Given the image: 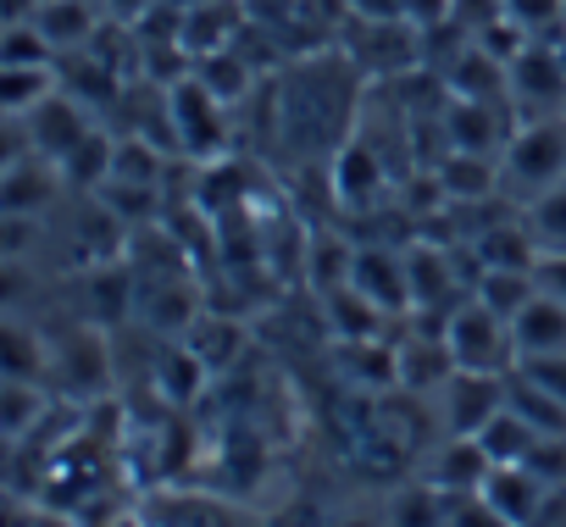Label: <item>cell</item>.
I'll return each instance as SVG.
<instances>
[{
  "label": "cell",
  "instance_id": "cell-28",
  "mask_svg": "<svg viewBox=\"0 0 566 527\" xmlns=\"http://www.w3.org/2000/svg\"><path fill=\"white\" fill-rule=\"evenodd\" d=\"M389 527H450V494L433 483H411L389 499Z\"/></svg>",
  "mask_w": 566,
  "mask_h": 527
},
{
  "label": "cell",
  "instance_id": "cell-27",
  "mask_svg": "<svg viewBox=\"0 0 566 527\" xmlns=\"http://www.w3.org/2000/svg\"><path fill=\"white\" fill-rule=\"evenodd\" d=\"M538 439H544V433H533V428H527L511 405H505V411H500L483 433H478V444H483V455H489L494 466H522V461L533 455V444H538Z\"/></svg>",
  "mask_w": 566,
  "mask_h": 527
},
{
  "label": "cell",
  "instance_id": "cell-23",
  "mask_svg": "<svg viewBox=\"0 0 566 527\" xmlns=\"http://www.w3.org/2000/svg\"><path fill=\"white\" fill-rule=\"evenodd\" d=\"M56 89H62L56 67H0V112H7V117H29Z\"/></svg>",
  "mask_w": 566,
  "mask_h": 527
},
{
  "label": "cell",
  "instance_id": "cell-4",
  "mask_svg": "<svg viewBox=\"0 0 566 527\" xmlns=\"http://www.w3.org/2000/svg\"><path fill=\"white\" fill-rule=\"evenodd\" d=\"M505 78H511V106H516L522 123L566 112V56H560L555 40H527L505 62Z\"/></svg>",
  "mask_w": 566,
  "mask_h": 527
},
{
  "label": "cell",
  "instance_id": "cell-3",
  "mask_svg": "<svg viewBox=\"0 0 566 527\" xmlns=\"http://www.w3.org/2000/svg\"><path fill=\"white\" fill-rule=\"evenodd\" d=\"M444 345H450L455 367H472V372H511V367H516L511 323H505L500 312H489L478 295H467V301L444 317Z\"/></svg>",
  "mask_w": 566,
  "mask_h": 527
},
{
  "label": "cell",
  "instance_id": "cell-21",
  "mask_svg": "<svg viewBox=\"0 0 566 527\" xmlns=\"http://www.w3.org/2000/svg\"><path fill=\"white\" fill-rule=\"evenodd\" d=\"M184 345L200 356L206 372H222V367H233V356L244 350V328H239V323H222L217 312H200V317L189 323Z\"/></svg>",
  "mask_w": 566,
  "mask_h": 527
},
{
  "label": "cell",
  "instance_id": "cell-36",
  "mask_svg": "<svg viewBox=\"0 0 566 527\" xmlns=\"http://www.w3.org/2000/svg\"><path fill=\"white\" fill-rule=\"evenodd\" d=\"M533 383H544L555 400H566V350L560 356H533V361H516Z\"/></svg>",
  "mask_w": 566,
  "mask_h": 527
},
{
  "label": "cell",
  "instance_id": "cell-17",
  "mask_svg": "<svg viewBox=\"0 0 566 527\" xmlns=\"http://www.w3.org/2000/svg\"><path fill=\"white\" fill-rule=\"evenodd\" d=\"M489 472H494V461L483 455V444H478V439H450V444L433 455L428 483H433V488H444L450 499H461V494H478Z\"/></svg>",
  "mask_w": 566,
  "mask_h": 527
},
{
  "label": "cell",
  "instance_id": "cell-13",
  "mask_svg": "<svg viewBox=\"0 0 566 527\" xmlns=\"http://www.w3.org/2000/svg\"><path fill=\"white\" fill-rule=\"evenodd\" d=\"M455 372V356L444 345V328L422 323L411 339H400V389L411 394H439Z\"/></svg>",
  "mask_w": 566,
  "mask_h": 527
},
{
  "label": "cell",
  "instance_id": "cell-35",
  "mask_svg": "<svg viewBox=\"0 0 566 527\" xmlns=\"http://www.w3.org/2000/svg\"><path fill=\"white\" fill-rule=\"evenodd\" d=\"M533 284H538V295L566 306V250H538L533 255Z\"/></svg>",
  "mask_w": 566,
  "mask_h": 527
},
{
  "label": "cell",
  "instance_id": "cell-8",
  "mask_svg": "<svg viewBox=\"0 0 566 527\" xmlns=\"http://www.w3.org/2000/svg\"><path fill=\"white\" fill-rule=\"evenodd\" d=\"M95 128H101V123L90 117V106H84L73 89H56L51 101H40V106L23 117L29 145H34L40 156H51L56 167H62V161H67V156H73V150H78V145L95 134Z\"/></svg>",
  "mask_w": 566,
  "mask_h": 527
},
{
  "label": "cell",
  "instance_id": "cell-7",
  "mask_svg": "<svg viewBox=\"0 0 566 527\" xmlns=\"http://www.w3.org/2000/svg\"><path fill=\"white\" fill-rule=\"evenodd\" d=\"M350 284L378 301L389 317H411V273H406V250L389 244V239H361L356 244V267H350Z\"/></svg>",
  "mask_w": 566,
  "mask_h": 527
},
{
  "label": "cell",
  "instance_id": "cell-20",
  "mask_svg": "<svg viewBox=\"0 0 566 527\" xmlns=\"http://www.w3.org/2000/svg\"><path fill=\"white\" fill-rule=\"evenodd\" d=\"M339 372L356 389H400V345H389V339L339 345Z\"/></svg>",
  "mask_w": 566,
  "mask_h": 527
},
{
  "label": "cell",
  "instance_id": "cell-39",
  "mask_svg": "<svg viewBox=\"0 0 566 527\" xmlns=\"http://www.w3.org/2000/svg\"><path fill=\"white\" fill-rule=\"evenodd\" d=\"M323 527H389V521H378V516H367V510H345V516H328Z\"/></svg>",
  "mask_w": 566,
  "mask_h": 527
},
{
  "label": "cell",
  "instance_id": "cell-5",
  "mask_svg": "<svg viewBox=\"0 0 566 527\" xmlns=\"http://www.w3.org/2000/svg\"><path fill=\"white\" fill-rule=\"evenodd\" d=\"M500 411H505V372L455 367L450 383L439 389V417H444V433L450 439H478Z\"/></svg>",
  "mask_w": 566,
  "mask_h": 527
},
{
  "label": "cell",
  "instance_id": "cell-2",
  "mask_svg": "<svg viewBox=\"0 0 566 527\" xmlns=\"http://www.w3.org/2000/svg\"><path fill=\"white\" fill-rule=\"evenodd\" d=\"M167 112H172V145L189 161H222L228 156V101H217L195 73L167 84Z\"/></svg>",
  "mask_w": 566,
  "mask_h": 527
},
{
  "label": "cell",
  "instance_id": "cell-31",
  "mask_svg": "<svg viewBox=\"0 0 566 527\" xmlns=\"http://www.w3.org/2000/svg\"><path fill=\"white\" fill-rule=\"evenodd\" d=\"M112 156H117V134H106V128H95L67 161H62V178L67 183H78V189H101L106 178H112Z\"/></svg>",
  "mask_w": 566,
  "mask_h": 527
},
{
  "label": "cell",
  "instance_id": "cell-40",
  "mask_svg": "<svg viewBox=\"0 0 566 527\" xmlns=\"http://www.w3.org/2000/svg\"><path fill=\"white\" fill-rule=\"evenodd\" d=\"M555 45H560V56H566V29H560V34H555Z\"/></svg>",
  "mask_w": 566,
  "mask_h": 527
},
{
  "label": "cell",
  "instance_id": "cell-26",
  "mask_svg": "<svg viewBox=\"0 0 566 527\" xmlns=\"http://www.w3.org/2000/svg\"><path fill=\"white\" fill-rule=\"evenodd\" d=\"M51 361H56V345H51L45 334H34L23 317H12V323H7V378H34V383H45Z\"/></svg>",
  "mask_w": 566,
  "mask_h": 527
},
{
  "label": "cell",
  "instance_id": "cell-38",
  "mask_svg": "<svg viewBox=\"0 0 566 527\" xmlns=\"http://www.w3.org/2000/svg\"><path fill=\"white\" fill-rule=\"evenodd\" d=\"M150 7H156V0H106V12H112L117 23H139Z\"/></svg>",
  "mask_w": 566,
  "mask_h": 527
},
{
  "label": "cell",
  "instance_id": "cell-15",
  "mask_svg": "<svg viewBox=\"0 0 566 527\" xmlns=\"http://www.w3.org/2000/svg\"><path fill=\"white\" fill-rule=\"evenodd\" d=\"M511 339H516V361L560 356V350H566V306L549 301V295H533V301L511 317Z\"/></svg>",
  "mask_w": 566,
  "mask_h": 527
},
{
  "label": "cell",
  "instance_id": "cell-30",
  "mask_svg": "<svg viewBox=\"0 0 566 527\" xmlns=\"http://www.w3.org/2000/svg\"><path fill=\"white\" fill-rule=\"evenodd\" d=\"M56 56L62 51L45 40V29L34 18L0 29V67H56Z\"/></svg>",
  "mask_w": 566,
  "mask_h": 527
},
{
  "label": "cell",
  "instance_id": "cell-34",
  "mask_svg": "<svg viewBox=\"0 0 566 527\" xmlns=\"http://www.w3.org/2000/svg\"><path fill=\"white\" fill-rule=\"evenodd\" d=\"M450 527H516L494 499H483V494H461V499H450Z\"/></svg>",
  "mask_w": 566,
  "mask_h": 527
},
{
  "label": "cell",
  "instance_id": "cell-9",
  "mask_svg": "<svg viewBox=\"0 0 566 527\" xmlns=\"http://www.w3.org/2000/svg\"><path fill=\"white\" fill-rule=\"evenodd\" d=\"M62 189V167L40 150L7 156V178H0V211L7 217H45V205Z\"/></svg>",
  "mask_w": 566,
  "mask_h": 527
},
{
  "label": "cell",
  "instance_id": "cell-37",
  "mask_svg": "<svg viewBox=\"0 0 566 527\" xmlns=\"http://www.w3.org/2000/svg\"><path fill=\"white\" fill-rule=\"evenodd\" d=\"M356 18H411V0H350Z\"/></svg>",
  "mask_w": 566,
  "mask_h": 527
},
{
  "label": "cell",
  "instance_id": "cell-25",
  "mask_svg": "<svg viewBox=\"0 0 566 527\" xmlns=\"http://www.w3.org/2000/svg\"><path fill=\"white\" fill-rule=\"evenodd\" d=\"M472 295L489 306V312H500L505 323L538 295V284H533V273H522V267H483L478 273V284H472Z\"/></svg>",
  "mask_w": 566,
  "mask_h": 527
},
{
  "label": "cell",
  "instance_id": "cell-12",
  "mask_svg": "<svg viewBox=\"0 0 566 527\" xmlns=\"http://www.w3.org/2000/svg\"><path fill=\"white\" fill-rule=\"evenodd\" d=\"M433 178L444 189L450 205H472V200H500V156H478V150H444L433 161Z\"/></svg>",
  "mask_w": 566,
  "mask_h": 527
},
{
  "label": "cell",
  "instance_id": "cell-22",
  "mask_svg": "<svg viewBox=\"0 0 566 527\" xmlns=\"http://www.w3.org/2000/svg\"><path fill=\"white\" fill-rule=\"evenodd\" d=\"M350 267H356V244L350 239H339V233H312L306 239V284L317 295L350 284Z\"/></svg>",
  "mask_w": 566,
  "mask_h": 527
},
{
  "label": "cell",
  "instance_id": "cell-18",
  "mask_svg": "<svg viewBox=\"0 0 566 527\" xmlns=\"http://www.w3.org/2000/svg\"><path fill=\"white\" fill-rule=\"evenodd\" d=\"M505 405L533 428V433H544V439H566V400H555L544 383H533L522 367H511L505 372Z\"/></svg>",
  "mask_w": 566,
  "mask_h": 527
},
{
  "label": "cell",
  "instance_id": "cell-33",
  "mask_svg": "<svg viewBox=\"0 0 566 527\" xmlns=\"http://www.w3.org/2000/svg\"><path fill=\"white\" fill-rule=\"evenodd\" d=\"M505 18L522 23L533 40H549L566 29V0H505Z\"/></svg>",
  "mask_w": 566,
  "mask_h": 527
},
{
  "label": "cell",
  "instance_id": "cell-10",
  "mask_svg": "<svg viewBox=\"0 0 566 527\" xmlns=\"http://www.w3.org/2000/svg\"><path fill=\"white\" fill-rule=\"evenodd\" d=\"M483 499H494L516 527H538L544 521V510H549V499H555V483H544L538 472H527V466H494L489 477H483V488H478Z\"/></svg>",
  "mask_w": 566,
  "mask_h": 527
},
{
  "label": "cell",
  "instance_id": "cell-1",
  "mask_svg": "<svg viewBox=\"0 0 566 527\" xmlns=\"http://www.w3.org/2000/svg\"><path fill=\"white\" fill-rule=\"evenodd\" d=\"M566 178V112L560 117H527L500 150V189L516 205H533L544 189Z\"/></svg>",
  "mask_w": 566,
  "mask_h": 527
},
{
  "label": "cell",
  "instance_id": "cell-19",
  "mask_svg": "<svg viewBox=\"0 0 566 527\" xmlns=\"http://www.w3.org/2000/svg\"><path fill=\"white\" fill-rule=\"evenodd\" d=\"M51 372H67V389H106V378H112V367H106V345H101V334L95 328H73L62 345H56V361H51Z\"/></svg>",
  "mask_w": 566,
  "mask_h": 527
},
{
  "label": "cell",
  "instance_id": "cell-24",
  "mask_svg": "<svg viewBox=\"0 0 566 527\" xmlns=\"http://www.w3.org/2000/svg\"><path fill=\"white\" fill-rule=\"evenodd\" d=\"M195 78L217 95V101H228V106H239L250 89H255V67L239 56V45H228V51H211V56H200L195 62Z\"/></svg>",
  "mask_w": 566,
  "mask_h": 527
},
{
  "label": "cell",
  "instance_id": "cell-14",
  "mask_svg": "<svg viewBox=\"0 0 566 527\" xmlns=\"http://www.w3.org/2000/svg\"><path fill=\"white\" fill-rule=\"evenodd\" d=\"M323 317H328V334H334V345H356V339H384L389 334V312L378 306V301H367L356 284H339V289H328L323 295Z\"/></svg>",
  "mask_w": 566,
  "mask_h": 527
},
{
  "label": "cell",
  "instance_id": "cell-29",
  "mask_svg": "<svg viewBox=\"0 0 566 527\" xmlns=\"http://www.w3.org/2000/svg\"><path fill=\"white\" fill-rule=\"evenodd\" d=\"M45 383H34V378H7V389H0V422H7V439L12 444H23L29 439V428L45 417Z\"/></svg>",
  "mask_w": 566,
  "mask_h": 527
},
{
  "label": "cell",
  "instance_id": "cell-16",
  "mask_svg": "<svg viewBox=\"0 0 566 527\" xmlns=\"http://www.w3.org/2000/svg\"><path fill=\"white\" fill-rule=\"evenodd\" d=\"M34 23L45 29V40H51L62 56H73V51H84V45L95 40V29H101V0H40Z\"/></svg>",
  "mask_w": 566,
  "mask_h": 527
},
{
  "label": "cell",
  "instance_id": "cell-6",
  "mask_svg": "<svg viewBox=\"0 0 566 527\" xmlns=\"http://www.w3.org/2000/svg\"><path fill=\"white\" fill-rule=\"evenodd\" d=\"M395 189V167L389 156L367 139V134H350L339 150H334V200L345 211H373L384 205Z\"/></svg>",
  "mask_w": 566,
  "mask_h": 527
},
{
  "label": "cell",
  "instance_id": "cell-32",
  "mask_svg": "<svg viewBox=\"0 0 566 527\" xmlns=\"http://www.w3.org/2000/svg\"><path fill=\"white\" fill-rule=\"evenodd\" d=\"M527 233L538 239V250H566V178L555 189H544L533 205H522Z\"/></svg>",
  "mask_w": 566,
  "mask_h": 527
},
{
  "label": "cell",
  "instance_id": "cell-11",
  "mask_svg": "<svg viewBox=\"0 0 566 527\" xmlns=\"http://www.w3.org/2000/svg\"><path fill=\"white\" fill-rule=\"evenodd\" d=\"M239 34H244V7H239V0H200V7H184L178 45L189 51V62L239 45Z\"/></svg>",
  "mask_w": 566,
  "mask_h": 527
}]
</instances>
